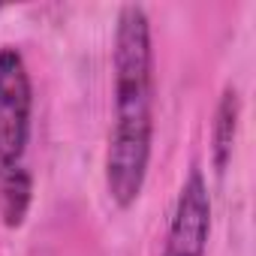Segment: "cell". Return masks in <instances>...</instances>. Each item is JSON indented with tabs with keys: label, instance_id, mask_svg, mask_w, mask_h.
<instances>
[{
	"label": "cell",
	"instance_id": "cell-1",
	"mask_svg": "<svg viewBox=\"0 0 256 256\" xmlns=\"http://www.w3.org/2000/svg\"><path fill=\"white\" fill-rule=\"evenodd\" d=\"M112 96L114 114L102 160V178L108 199L120 211H126L139 202L148 181L157 106L151 18L139 4H124L114 18Z\"/></svg>",
	"mask_w": 256,
	"mask_h": 256
},
{
	"label": "cell",
	"instance_id": "cell-3",
	"mask_svg": "<svg viewBox=\"0 0 256 256\" xmlns=\"http://www.w3.org/2000/svg\"><path fill=\"white\" fill-rule=\"evenodd\" d=\"M208 238H211V193L202 169L193 166L178 190L160 256H205Z\"/></svg>",
	"mask_w": 256,
	"mask_h": 256
},
{
	"label": "cell",
	"instance_id": "cell-2",
	"mask_svg": "<svg viewBox=\"0 0 256 256\" xmlns=\"http://www.w3.org/2000/svg\"><path fill=\"white\" fill-rule=\"evenodd\" d=\"M34 126V78L16 46H0V175L22 166Z\"/></svg>",
	"mask_w": 256,
	"mask_h": 256
},
{
	"label": "cell",
	"instance_id": "cell-6",
	"mask_svg": "<svg viewBox=\"0 0 256 256\" xmlns=\"http://www.w3.org/2000/svg\"><path fill=\"white\" fill-rule=\"evenodd\" d=\"M0 16H4V6H0Z\"/></svg>",
	"mask_w": 256,
	"mask_h": 256
},
{
	"label": "cell",
	"instance_id": "cell-5",
	"mask_svg": "<svg viewBox=\"0 0 256 256\" xmlns=\"http://www.w3.org/2000/svg\"><path fill=\"white\" fill-rule=\"evenodd\" d=\"M30 205H34V175L22 163L0 175V220H4V226L6 229L24 226Z\"/></svg>",
	"mask_w": 256,
	"mask_h": 256
},
{
	"label": "cell",
	"instance_id": "cell-4",
	"mask_svg": "<svg viewBox=\"0 0 256 256\" xmlns=\"http://www.w3.org/2000/svg\"><path fill=\"white\" fill-rule=\"evenodd\" d=\"M238 126H241V94L235 84H226L217 100L214 120H211V166L217 175H223L232 163Z\"/></svg>",
	"mask_w": 256,
	"mask_h": 256
}]
</instances>
